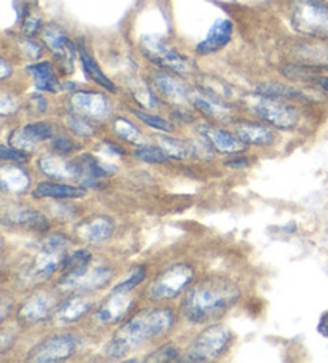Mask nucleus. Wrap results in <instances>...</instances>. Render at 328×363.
<instances>
[{
  "instance_id": "nucleus-8",
  "label": "nucleus",
  "mask_w": 328,
  "mask_h": 363,
  "mask_svg": "<svg viewBox=\"0 0 328 363\" xmlns=\"http://www.w3.org/2000/svg\"><path fill=\"white\" fill-rule=\"evenodd\" d=\"M141 45L144 55L155 62L157 66L165 67L176 74H189L194 71V62L189 61L186 56L180 55L172 47H168L163 40L157 39V37H144Z\"/></svg>"
},
{
  "instance_id": "nucleus-35",
  "label": "nucleus",
  "mask_w": 328,
  "mask_h": 363,
  "mask_svg": "<svg viewBox=\"0 0 328 363\" xmlns=\"http://www.w3.org/2000/svg\"><path fill=\"white\" fill-rule=\"evenodd\" d=\"M144 279H146V269H144L143 266H138L133 269V271H131L127 280H124L119 285H116L112 293H130L131 290H135V288L140 285Z\"/></svg>"
},
{
  "instance_id": "nucleus-30",
  "label": "nucleus",
  "mask_w": 328,
  "mask_h": 363,
  "mask_svg": "<svg viewBox=\"0 0 328 363\" xmlns=\"http://www.w3.org/2000/svg\"><path fill=\"white\" fill-rule=\"evenodd\" d=\"M159 146L163 149L170 159L180 160V159H186L189 155L194 154V147L189 146V144L175 140V138H168V136H160L159 138Z\"/></svg>"
},
{
  "instance_id": "nucleus-6",
  "label": "nucleus",
  "mask_w": 328,
  "mask_h": 363,
  "mask_svg": "<svg viewBox=\"0 0 328 363\" xmlns=\"http://www.w3.org/2000/svg\"><path fill=\"white\" fill-rule=\"evenodd\" d=\"M194 269L187 264H173L157 275L148 288V296L154 301H167L182 293L192 284Z\"/></svg>"
},
{
  "instance_id": "nucleus-47",
  "label": "nucleus",
  "mask_w": 328,
  "mask_h": 363,
  "mask_svg": "<svg viewBox=\"0 0 328 363\" xmlns=\"http://www.w3.org/2000/svg\"><path fill=\"white\" fill-rule=\"evenodd\" d=\"M106 149H109L111 154H116V155H124V149L121 146H116V144H111V143H106L104 144Z\"/></svg>"
},
{
  "instance_id": "nucleus-10",
  "label": "nucleus",
  "mask_w": 328,
  "mask_h": 363,
  "mask_svg": "<svg viewBox=\"0 0 328 363\" xmlns=\"http://www.w3.org/2000/svg\"><path fill=\"white\" fill-rule=\"evenodd\" d=\"M74 114L90 118V121H103L111 112V104L107 98L94 91H77L71 98Z\"/></svg>"
},
{
  "instance_id": "nucleus-20",
  "label": "nucleus",
  "mask_w": 328,
  "mask_h": 363,
  "mask_svg": "<svg viewBox=\"0 0 328 363\" xmlns=\"http://www.w3.org/2000/svg\"><path fill=\"white\" fill-rule=\"evenodd\" d=\"M39 168L42 173L56 181L65 179H79L77 162H67L61 155H45L39 160Z\"/></svg>"
},
{
  "instance_id": "nucleus-3",
  "label": "nucleus",
  "mask_w": 328,
  "mask_h": 363,
  "mask_svg": "<svg viewBox=\"0 0 328 363\" xmlns=\"http://www.w3.org/2000/svg\"><path fill=\"white\" fill-rule=\"evenodd\" d=\"M292 23L300 34L328 39V4L324 0H296Z\"/></svg>"
},
{
  "instance_id": "nucleus-26",
  "label": "nucleus",
  "mask_w": 328,
  "mask_h": 363,
  "mask_svg": "<svg viewBox=\"0 0 328 363\" xmlns=\"http://www.w3.org/2000/svg\"><path fill=\"white\" fill-rule=\"evenodd\" d=\"M236 133L245 144H255V146H268L274 141V135L269 128L250 122L239 123Z\"/></svg>"
},
{
  "instance_id": "nucleus-18",
  "label": "nucleus",
  "mask_w": 328,
  "mask_h": 363,
  "mask_svg": "<svg viewBox=\"0 0 328 363\" xmlns=\"http://www.w3.org/2000/svg\"><path fill=\"white\" fill-rule=\"evenodd\" d=\"M90 309L92 301L85 296V293H74L66 301L58 304L53 317L60 323H74L80 320Z\"/></svg>"
},
{
  "instance_id": "nucleus-42",
  "label": "nucleus",
  "mask_w": 328,
  "mask_h": 363,
  "mask_svg": "<svg viewBox=\"0 0 328 363\" xmlns=\"http://www.w3.org/2000/svg\"><path fill=\"white\" fill-rule=\"evenodd\" d=\"M0 109H2L4 116L9 114H15V111L18 109V103L15 101V98H11L9 95L2 96V103H0Z\"/></svg>"
},
{
  "instance_id": "nucleus-33",
  "label": "nucleus",
  "mask_w": 328,
  "mask_h": 363,
  "mask_svg": "<svg viewBox=\"0 0 328 363\" xmlns=\"http://www.w3.org/2000/svg\"><path fill=\"white\" fill-rule=\"evenodd\" d=\"M24 131V135L28 136V140L37 144L39 141H47L53 138V128L50 127L48 123H29L26 127L21 128Z\"/></svg>"
},
{
  "instance_id": "nucleus-39",
  "label": "nucleus",
  "mask_w": 328,
  "mask_h": 363,
  "mask_svg": "<svg viewBox=\"0 0 328 363\" xmlns=\"http://www.w3.org/2000/svg\"><path fill=\"white\" fill-rule=\"evenodd\" d=\"M0 157H2L4 162H15V164H24L28 160V155L23 154V151L16 147H7L2 146L0 147Z\"/></svg>"
},
{
  "instance_id": "nucleus-24",
  "label": "nucleus",
  "mask_w": 328,
  "mask_h": 363,
  "mask_svg": "<svg viewBox=\"0 0 328 363\" xmlns=\"http://www.w3.org/2000/svg\"><path fill=\"white\" fill-rule=\"evenodd\" d=\"M5 224H15V226H28L34 230H47L48 221L47 218L39 211L29 210V208H18L11 213H5L4 215Z\"/></svg>"
},
{
  "instance_id": "nucleus-32",
  "label": "nucleus",
  "mask_w": 328,
  "mask_h": 363,
  "mask_svg": "<svg viewBox=\"0 0 328 363\" xmlns=\"http://www.w3.org/2000/svg\"><path fill=\"white\" fill-rule=\"evenodd\" d=\"M135 157L140 159L144 164L157 165V164H167L170 160L168 155L163 152L162 147H154V146H143L135 151Z\"/></svg>"
},
{
  "instance_id": "nucleus-25",
  "label": "nucleus",
  "mask_w": 328,
  "mask_h": 363,
  "mask_svg": "<svg viewBox=\"0 0 328 363\" xmlns=\"http://www.w3.org/2000/svg\"><path fill=\"white\" fill-rule=\"evenodd\" d=\"M85 196V189L74 187L65 183H48L43 181L39 183L34 191V197L37 199H79Z\"/></svg>"
},
{
  "instance_id": "nucleus-44",
  "label": "nucleus",
  "mask_w": 328,
  "mask_h": 363,
  "mask_svg": "<svg viewBox=\"0 0 328 363\" xmlns=\"http://www.w3.org/2000/svg\"><path fill=\"white\" fill-rule=\"evenodd\" d=\"M317 331L324 337H328V311L320 315L319 323H317Z\"/></svg>"
},
{
  "instance_id": "nucleus-36",
  "label": "nucleus",
  "mask_w": 328,
  "mask_h": 363,
  "mask_svg": "<svg viewBox=\"0 0 328 363\" xmlns=\"http://www.w3.org/2000/svg\"><path fill=\"white\" fill-rule=\"evenodd\" d=\"M67 125L77 136H92L94 135V127L90 122V118L82 117L79 114H72L67 117Z\"/></svg>"
},
{
  "instance_id": "nucleus-37",
  "label": "nucleus",
  "mask_w": 328,
  "mask_h": 363,
  "mask_svg": "<svg viewBox=\"0 0 328 363\" xmlns=\"http://www.w3.org/2000/svg\"><path fill=\"white\" fill-rule=\"evenodd\" d=\"M180 359V349L173 344H165V346L154 350L153 354L146 357V362H175Z\"/></svg>"
},
{
  "instance_id": "nucleus-4",
  "label": "nucleus",
  "mask_w": 328,
  "mask_h": 363,
  "mask_svg": "<svg viewBox=\"0 0 328 363\" xmlns=\"http://www.w3.org/2000/svg\"><path fill=\"white\" fill-rule=\"evenodd\" d=\"M232 333L223 325H212L205 328L187 347L186 362H210L219 359L231 346Z\"/></svg>"
},
{
  "instance_id": "nucleus-31",
  "label": "nucleus",
  "mask_w": 328,
  "mask_h": 363,
  "mask_svg": "<svg viewBox=\"0 0 328 363\" xmlns=\"http://www.w3.org/2000/svg\"><path fill=\"white\" fill-rule=\"evenodd\" d=\"M256 93H261V95H266V96L282 98V99L302 96L298 90L292 89V86H287V85H282V84H275V82L258 85L256 86Z\"/></svg>"
},
{
  "instance_id": "nucleus-1",
  "label": "nucleus",
  "mask_w": 328,
  "mask_h": 363,
  "mask_svg": "<svg viewBox=\"0 0 328 363\" xmlns=\"http://www.w3.org/2000/svg\"><path fill=\"white\" fill-rule=\"evenodd\" d=\"M241 298V288L224 277L202 279L192 285L182 301V314L189 322L207 323L223 317Z\"/></svg>"
},
{
  "instance_id": "nucleus-46",
  "label": "nucleus",
  "mask_w": 328,
  "mask_h": 363,
  "mask_svg": "<svg viewBox=\"0 0 328 363\" xmlns=\"http://www.w3.org/2000/svg\"><path fill=\"white\" fill-rule=\"evenodd\" d=\"M226 165L231 167V168H247L248 160L244 159V157H234V159H229L228 162H226Z\"/></svg>"
},
{
  "instance_id": "nucleus-28",
  "label": "nucleus",
  "mask_w": 328,
  "mask_h": 363,
  "mask_svg": "<svg viewBox=\"0 0 328 363\" xmlns=\"http://www.w3.org/2000/svg\"><path fill=\"white\" fill-rule=\"evenodd\" d=\"M92 262V253L87 250H77L71 255L66 256L65 262H62V277H77V275L88 271V266Z\"/></svg>"
},
{
  "instance_id": "nucleus-5",
  "label": "nucleus",
  "mask_w": 328,
  "mask_h": 363,
  "mask_svg": "<svg viewBox=\"0 0 328 363\" xmlns=\"http://www.w3.org/2000/svg\"><path fill=\"white\" fill-rule=\"evenodd\" d=\"M248 108L256 117H260L273 127L290 130L298 123V112L295 108L282 101V98L266 96L258 93V96L248 98Z\"/></svg>"
},
{
  "instance_id": "nucleus-12",
  "label": "nucleus",
  "mask_w": 328,
  "mask_h": 363,
  "mask_svg": "<svg viewBox=\"0 0 328 363\" xmlns=\"http://www.w3.org/2000/svg\"><path fill=\"white\" fill-rule=\"evenodd\" d=\"M116 224L106 215H93L90 218H85L80 221L75 228V235L79 237L82 242L92 243V245H98L111 239L112 233H114Z\"/></svg>"
},
{
  "instance_id": "nucleus-48",
  "label": "nucleus",
  "mask_w": 328,
  "mask_h": 363,
  "mask_svg": "<svg viewBox=\"0 0 328 363\" xmlns=\"http://www.w3.org/2000/svg\"><path fill=\"white\" fill-rule=\"evenodd\" d=\"M315 84H317L322 90L328 91V77H317L315 79Z\"/></svg>"
},
{
  "instance_id": "nucleus-21",
  "label": "nucleus",
  "mask_w": 328,
  "mask_h": 363,
  "mask_svg": "<svg viewBox=\"0 0 328 363\" xmlns=\"http://www.w3.org/2000/svg\"><path fill=\"white\" fill-rule=\"evenodd\" d=\"M295 58L302 66L314 69L328 67V43L325 42H306L295 48Z\"/></svg>"
},
{
  "instance_id": "nucleus-23",
  "label": "nucleus",
  "mask_w": 328,
  "mask_h": 363,
  "mask_svg": "<svg viewBox=\"0 0 328 363\" xmlns=\"http://www.w3.org/2000/svg\"><path fill=\"white\" fill-rule=\"evenodd\" d=\"M155 89L162 93L163 98L170 99L172 103L181 104L186 101L187 93L185 85H182L178 79H175L173 76H170L167 72H157L153 77Z\"/></svg>"
},
{
  "instance_id": "nucleus-29",
  "label": "nucleus",
  "mask_w": 328,
  "mask_h": 363,
  "mask_svg": "<svg viewBox=\"0 0 328 363\" xmlns=\"http://www.w3.org/2000/svg\"><path fill=\"white\" fill-rule=\"evenodd\" d=\"M79 55H80V60H82V65H84L85 71L88 74V77L93 79L94 82L98 85L103 86V89L109 90V91H116V85L111 82L109 79H107L103 71H101L99 66L97 65V61L93 60V56L87 52V48L84 47V43H79Z\"/></svg>"
},
{
  "instance_id": "nucleus-2",
  "label": "nucleus",
  "mask_w": 328,
  "mask_h": 363,
  "mask_svg": "<svg viewBox=\"0 0 328 363\" xmlns=\"http://www.w3.org/2000/svg\"><path fill=\"white\" fill-rule=\"evenodd\" d=\"M175 312L168 308H155L138 312L125 322L106 347V355L111 359H122L131 349L140 344L163 336L172 330Z\"/></svg>"
},
{
  "instance_id": "nucleus-34",
  "label": "nucleus",
  "mask_w": 328,
  "mask_h": 363,
  "mask_svg": "<svg viewBox=\"0 0 328 363\" xmlns=\"http://www.w3.org/2000/svg\"><path fill=\"white\" fill-rule=\"evenodd\" d=\"M114 130H116L117 136L122 138V140H125V141H129L131 144L141 143L140 130H138L133 123L129 122L127 118L119 117L114 123Z\"/></svg>"
},
{
  "instance_id": "nucleus-15",
  "label": "nucleus",
  "mask_w": 328,
  "mask_h": 363,
  "mask_svg": "<svg viewBox=\"0 0 328 363\" xmlns=\"http://www.w3.org/2000/svg\"><path fill=\"white\" fill-rule=\"evenodd\" d=\"M58 306H55V299L47 295V293H34L29 296L26 301L21 304L18 315L21 320H26L31 323L43 322L55 314Z\"/></svg>"
},
{
  "instance_id": "nucleus-16",
  "label": "nucleus",
  "mask_w": 328,
  "mask_h": 363,
  "mask_svg": "<svg viewBox=\"0 0 328 363\" xmlns=\"http://www.w3.org/2000/svg\"><path fill=\"white\" fill-rule=\"evenodd\" d=\"M191 101L199 109L202 114L214 118V121H226L231 117V108L218 95L208 90H197L191 93Z\"/></svg>"
},
{
  "instance_id": "nucleus-14",
  "label": "nucleus",
  "mask_w": 328,
  "mask_h": 363,
  "mask_svg": "<svg viewBox=\"0 0 328 363\" xmlns=\"http://www.w3.org/2000/svg\"><path fill=\"white\" fill-rule=\"evenodd\" d=\"M43 42L47 47L52 50L55 58L60 61V65L65 72H72V58L75 53V48L66 34L62 33L60 28L56 26H47L43 29Z\"/></svg>"
},
{
  "instance_id": "nucleus-11",
  "label": "nucleus",
  "mask_w": 328,
  "mask_h": 363,
  "mask_svg": "<svg viewBox=\"0 0 328 363\" xmlns=\"http://www.w3.org/2000/svg\"><path fill=\"white\" fill-rule=\"evenodd\" d=\"M112 279V271L107 267H97L93 271H87L77 277H61L58 286L72 293H88L104 288Z\"/></svg>"
},
{
  "instance_id": "nucleus-17",
  "label": "nucleus",
  "mask_w": 328,
  "mask_h": 363,
  "mask_svg": "<svg viewBox=\"0 0 328 363\" xmlns=\"http://www.w3.org/2000/svg\"><path fill=\"white\" fill-rule=\"evenodd\" d=\"M202 135H204L205 140L210 143V146L214 151L222 154H239L245 151V146H247L241 138L234 136L231 131L223 128L205 127L202 128Z\"/></svg>"
},
{
  "instance_id": "nucleus-7",
  "label": "nucleus",
  "mask_w": 328,
  "mask_h": 363,
  "mask_svg": "<svg viewBox=\"0 0 328 363\" xmlns=\"http://www.w3.org/2000/svg\"><path fill=\"white\" fill-rule=\"evenodd\" d=\"M66 242L62 235H50L37 253L33 266L29 269V275L35 280H45L61 269L66 259Z\"/></svg>"
},
{
  "instance_id": "nucleus-22",
  "label": "nucleus",
  "mask_w": 328,
  "mask_h": 363,
  "mask_svg": "<svg viewBox=\"0 0 328 363\" xmlns=\"http://www.w3.org/2000/svg\"><path fill=\"white\" fill-rule=\"evenodd\" d=\"M0 184L5 192L21 194L29 187L31 178L26 170L11 162V164H4L2 172H0Z\"/></svg>"
},
{
  "instance_id": "nucleus-45",
  "label": "nucleus",
  "mask_w": 328,
  "mask_h": 363,
  "mask_svg": "<svg viewBox=\"0 0 328 363\" xmlns=\"http://www.w3.org/2000/svg\"><path fill=\"white\" fill-rule=\"evenodd\" d=\"M31 104L34 106V111L37 112V114H42V112H45L47 109V104H45V99H43L42 96L35 95L31 98Z\"/></svg>"
},
{
  "instance_id": "nucleus-49",
  "label": "nucleus",
  "mask_w": 328,
  "mask_h": 363,
  "mask_svg": "<svg viewBox=\"0 0 328 363\" xmlns=\"http://www.w3.org/2000/svg\"><path fill=\"white\" fill-rule=\"evenodd\" d=\"M2 79H7L10 76V69H9V65L5 61H2Z\"/></svg>"
},
{
  "instance_id": "nucleus-43",
  "label": "nucleus",
  "mask_w": 328,
  "mask_h": 363,
  "mask_svg": "<svg viewBox=\"0 0 328 363\" xmlns=\"http://www.w3.org/2000/svg\"><path fill=\"white\" fill-rule=\"evenodd\" d=\"M23 47H24V50H26V52H28V55L31 56V58H39V56L42 55V48H40V45H39V43L33 42V40L24 39V40H23Z\"/></svg>"
},
{
  "instance_id": "nucleus-40",
  "label": "nucleus",
  "mask_w": 328,
  "mask_h": 363,
  "mask_svg": "<svg viewBox=\"0 0 328 363\" xmlns=\"http://www.w3.org/2000/svg\"><path fill=\"white\" fill-rule=\"evenodd\" d=\"M53 149L56 151V154L66 155V154L74 151L75 144L66 136H58V138H55V140H53Z\"/></svg>"
},
{
  "instance_id": "nucleus-9",
  "label": "nucleus",
  "mask_w": 328,
  "mask_h": 363,
  "mask_svg": "<svg viewBox=\"0 0 328 363\" xmlns=\"http://www.w3.org/2000/svg\"><path fill=\"white\" fill-rule=\"evenodd\" d=\"M77 344L79 341L75 340L72 335H53L47 337V340H43L40 344H37V346L31 350L28 360L40 363L67 360L74 355L75 349H77Z\"/></svg>"
},
{
  "instance_id": "nucleus-27",
  "label": "nucleus",
  "mask_w": 328,
  "mask_h": 363,
  "mask_svg": "<svg viewBox=\"0 0 328 363\" xmlns=\"http://www.w3.org/2000/svg\"><path fill=\"white\" fill-rule=\"evenodd\" d=\"M28 72L35 80V89L43 91L56 93L61 90V84L55 77L53 69L50 62H37V65L28 66Z\"/></svg>"
},
{
  "instance_id": "nucleus-41",
  "label": "nucleus",
  "mask_w": 328,
  "mask_h": 363,
  "mask_svg": "<svg viewBox=\"0 0 328 363\" xmlns=\"http://www.w3.org/2000/svg\"><path fill=\"white\" fill-rule=\"evenodd\" d=\"M23 30L28 37H33L40 30V20L35 16H28L23 23Z\"/></svg>"
},
{
  "instance_id": "nucleus-19",
  "label": "nucleus",
  "mask_w": 328,
  "mask_h": 363,
  "mask_svg": "<svg viewBox=\"0 0 328 363\" xmlns=\"http://www.w3.org/2000/svg\"><path fill=\"white\" fill-rule=\"evenodd\" d=\"M232 23L229 20H219L213 24V28L208 30L205 40H202L197 45L199 55H212L217 53L223 47L228 45L232 37Z\"/></svg>"
},
{
  "instance_id": "nucleus-13",
  "label": "nucleus",
  "mask_w": 328,
  "mask_h": 363,
  "mask_svg": "<svg viewBox=\"0 0 328 363\" xmlns=\"http://www.w3.org/2000/svg\"><path fill=\"white\" fill-rule=\"evenodd\" d=\"M133 308V299L129 293H111V296L94 312V320L101 325H114L124 320Z\"/></svg>"
},
{
  "instance_id": "nucleus-38",
  "label": "nucleus",
  "mask_w": 328,
  "mask_h": 363,
  "mask_svg": "<svg viewBox=\"0 0 328 363\" xmlns=\"http://www.w3.org/2000/svg\"><path fill=\"white\" fill-rule=\"evenodd\" d=\"M133 114L151 128H155V130H160V131H172L173 130L172 123L165 121V118L159 117V116L148 114V112H143V111H133Z\"/></svg>"
}]
</instances>
